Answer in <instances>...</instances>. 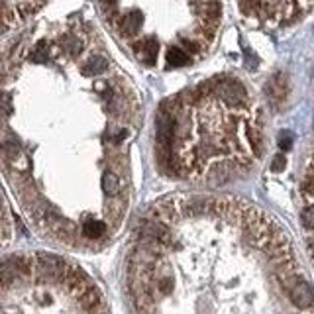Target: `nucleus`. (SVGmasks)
Wrapping results in <instances>:
<instances>
[{"mask_svg":"<svg viewBox=\"0 0 314 314\" xmlns=\"http://www.w3.org/2000/svg\"><path fill=\"white\" fill-rule=\"evenodd\" d=\"M279 281H281L285 293L289 295V299L295 306L304 310V308H310L314 304V289L299 271H293L285 277H279Z\"/></svg>","mask_w":314,"mask_h":314,"instance_id":"obj_1","label":"nucleus"},{"mask_svg":"<svg viewBox=\"0 0 314 314\" xmlns=\"http://www.w3.org/2000/svg\"><path fill=\"white\" fill-rule=\"evenodd\" d=\"M216 96L226 102L232 108H243L250 102L248 90L243 89V85L236 79H224V77H216Z\"/></svg>","mask_w":314,"mask_h":314,"instance_id":"obj_2","label":"nucleus"},{"mask_svg":"<svg viewBox=\"0 0 314 314\" xmlns=\"http://www.w3.org/2000/svg\"><path fill=\"white\" fill-rule=\"evenodd\" d=\"M134 51L146 65H153L157 61V53H159V42L155 38H144L134 44Z\"/></svg>","mask_w":314,"mask_h":314,"instance_id":"obj_3","label":"nucleus"},{"mask_svg":"<svg viewBox=\"0 0 314 314\" xmlns=\"http://www.w3.org/2000/svg\"><path fill=\"white\" fill-rule=\"evenodd\" d=\"M4 263L14 271L18 279H26V277H30L31 271H33L36 259H31L28 255H12V257H8Z\"/></svg>","mask_w":314,"mask_h":314,"instance_id":"obj_4","label":"nucleus"},{"mask_svg":"<svg viewBox=\"0 0 314 314\" xmlns=\"http://www.w3.org/2000/svg\"><path fill=\"white\" fill-rule=\"evenodd\" d=\"M265 92L269 94V98H271L273 104H279L285 96H287V92H289L287 79H285L283 75H275L269 83L265 85Z\"/></svg>","mask_w":314,"mask_h":314,"instance_id":"obj_5","label":"nucleus"},{"mask_svg":"<svg viewBox=\"0 0 314 314\" xmlns=\"http://www.w3.org/2000/svg\"><path fill=\"white\" fill-rule=\"evenodd\" d=\"M142 24H144V14L139 10H132V12H128L122 18L120 28H122L124 36H135L137 31L142 30Z\"/></svg>","mask_w":314,"mask_h":314,"instance_id":"obj_6","label":"nucleus"},{"mask_svg":"<svg viewBox=\"0 0 314 314\" xmlns=\"http://www.w3.org/2000/svg\"><path fill=\"white\" fill-rule=\"evenodd\" d=\"M106 69H108V61H106V57H102V55H94V57H90L87 63L81 65V75L98 77V75H102Z\"/></svg>","mask_w":314,"mask_h":314,"instance_id":"obj_7","label":"nucleus"},{"mask_svg":"<svg viewBox=\"0 0 314 314\" xmlns=\"http://www.w3.org/2000/svg\"><path fill=\"white\" fill-rule=\"evenodd\" d=\"M79 302H81V308H83V310H89V312H92V310H106V306L102 304V299H100V295L96 293L94 285L90 287L85 295L79 297Z\"/></svg>","mask_w":314,"mask_h":314,"instance_id":"obj_8","label":"nucleus"},{"mask_svg":"<svg viewBox=\"0 0 314 314\" xmlns=\"http://www.w3.org/2000/svg\"><path fill=\"white\" fill-rule=\"evenodd\" d=\"M83 236L90 239L102 238V236H106V224L102 220H92V218H89V220L83 222Z\"/></svg>","mask_w":314,"mask_h":314,"instance_id":"obj_9","label":"nucleus"},{"mask_svg":"<svg viewBox=\"0 0 314 314\" xmlns=\"http://www.w3.org/2000/svg\"><path fill=\"white\" fill-rule=\"evenodd\" d=\"M246 135H248V139H250V146H252V150H254V155H261L263 153V134H261V126H248V130H246Z\"/></svg>","mask_w":314,"mask_h":314,"instance_id":"obj_10","label":"nucleus"},{"mask_svg":"<svg viewBox=\"0 0 314 314\" xmlns=\"http://www.w3.org/2000/svg\"><path fill=\"white\" fill-rule=\"evenodd\" d=\"M102 189L106 195H120L122 193V181L114 171H104L102 175Z\"/></svg>","mask_w":314,"mask_h":314,"instance_id":"obj_11","label":"nucleus"},{"mask_svg":"<svg viewBox=\"0 0 314 314\" xmlns=\"http://www.w3.org/2000/svg\"><path fill=\"white\" fill-rule=\"evenodd\" d=\"M167 63H169V67H185V65L191 63V59L181 47L173 45V47L167 49Z\"/></svg>","mask_w":314,"mask_h":314,"instance_id":"obj_12","label":"nucleus"},{"mask_svg":"<svg viewBox=\"0 0 314 314\" xmlns=\"http://www.w3.org/2000/svg\"><path fill=\"white\" fill-rule=\"evenodd\" d=\"M63 51L69 55V57H77L81 51H83V42L75 38V36H67L65 40H63Z\"/></svg>","mask_w":314,"mask_h":314,"instance_id":"obj_13","label":"nucleus"},{"mask_svg":"<svg viewBox=\"0 0 314 314\" xmlns=\"http://www.w3.org/2000/svg\"><path fill=\"white\" fill-rule=\"evenodd\" d=\"M300 222L306 230H312L314 232V204H308L306 208H302L300 212Z\"/></svg>","mask_w":314,"mask_h":314,"instance_id":"obj_14","label":"nucleus"},{"mask_svg":"<svg viewBox=\"0 0 314 314\" xmlns=\"http://www.w3.org/2000/svg\"><path fill=\"white\" fill-rule=\"evenodd\" d=\"M300 193L306 196V198L314 196V177H304L302 185H300Z\"/></svg>","mask_w":314,"mask_h":314,"instance_id":"obj_15","label":"nucleus"},{"mask_svg":"<svg viewBox=\"0 0 314 314\" xmlns=\"http://www.w3.org/2000/svg\"><path fill=\"white\" fill-rule=\"evenodd\" d=\"M285 167H287L285 155H275V159H273V163H271V171H273V173H283Z\"/></svg>","mask_w":314,"mask_h":314,"instance_id":"obj_16","label":"nucleus"},{"mask_svg":"<svg viewBox=\"0 0 314 314\" xmlns=\"http://www.w3.org/2000/svg\"><path fill=\"white\" fill-rule=\"evenodd\" d=\"M279 148L283 151H289L291 148H293V137H291V134H281V139H279Z\"/></svg>","mask_w":314,"mask_h":314,"instance_id":"obj_17","label":"nucleus"},{"mask_svg":"<svg viewBox=\"0 0 314 314\" xmlns=\"http://www.w3.org/2000/svg\"><path fill=\"white\" fill-rule=\"evenodd\" d=\"M181 42H183V45H185V47H187L191 53H198V51L202 49V45L196 44V42H193V40H181Z\"/></svg>","mask_w":314,"mask_h":314,"instance_id":"obj_18","label":"nucleus"},{"mask_svg":"<svg viewBox=\"0 0 314 314\" xmlns=\"http://www.w3.org/2000/svg\"><path fill=\"white\" fill-rule=\"evenodd\" d=\"M246 65H248V69H255L257 67V57L250 49H246Z\"/></svg>","mask_w":314,"mask_h":314,"instance_id":"obj_19","label":"nucleus"},{"mask_svg":"<svg viewBox=\"0 0 314 314\" xmlns=\"http://www.w3.org/2000/svg\"><path fill=\"white\" fill-rule=\"evenodd\" d=\"M126 137H128V132H126V130H122V132L114 137V144H120V142H122V139H126Z\"/></svg>","mask_w":314,"mask_h":314,"instance_id":"obj_20","label":"nucleus"},{"mask_svg":"<svg viewBox=\"0 0 314 314\" xmlns=\"http://www.w3.org/2000/svg\"><path fill=\"white\" fill-rule=\"evenodd\" d=\"M102 2H104V4H110V6H114V4H116V0H102Z\"/></svg>","mask_w":314,"mask_h":314,"instance_id":"obj_21","label":"nucleus"}]
</instances>
